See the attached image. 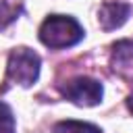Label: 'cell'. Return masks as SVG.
Segmentation results:
<instances>
[{"label": "cell", "mask_w": 133, "mask_h": 133, "mask_svg": "<svg viewBox=\"0 0 133 133\" xmlns=\"http://www.w3.org/2000/svg\"><path fill=\"white\" fill-rule=\"evenodd\" d=\"M17 123H15V114L8 108V104L0 102V133H15Z\"/></svg>", "instance_id": "8"}, {"label": "cell", "mask_w": 133, "mask_h": 133, "mask_svg": "<svg viewBox=\"0 0 133 133\" xmlns=\"http://www.w3.org/2000/svg\"><path fill=\"white\" fill-rule=\"evenodd\" d=\"M112 64H114V69H127V66H133V42L123 39V42L114 44Z\"/></svg>", "instance_id": "5"}, {"label": "cell", "mask_w": 133, "mask_h": 133, "mask_svg": "<svg viewBox=\"0 0 133 133\" xmlns=\"http://www.w3.org/2000/svg\"><path fill=\"white\" fill-rule=\"evenodd\" d=\"M127 106H129V110L133 112V96H129V100H127Z\"/></svg>", "instance_id": "9"}, {"label": "cell", "mask_w": 133, "mask_h": 133, "mask_svg": "<svg viewBox=\"0 0 133 133\" xmlns=\"http://www.w3.org/2000/svg\"><path fill=\"white\" fill-rule=\"evenodd\" d=\"M21 12H23L21 0H0V29L8 27Z\"/></svg>", "instance_id": "7"}, {"label": "cell", "mask_w": 133, "mask_h": 133, "mask_svg": "<svg viewBox=\"0 0 133 133\" xmlns=\"http://www.w3.org/2000/svg\"><path fill=\"white\" fill-rule=\"evenodd\" d=\"M52 131L54 133H102L100 127L91 123H83V121H60L54 125Z\"/></svg>", "instance_id": "6"}, {"label": "cell", "mask_w": 133, "mask_h": 133, "mask_svg": "<svg viewBox=\"0 0 133 133\" xmlns=\"http://www.w3.org/2000/svg\"><path fill=\"white\" fill-rule=\"evenodd\" d=\"M60 94L77 106H96L102 100L104 87L100 81L91 77H75L64 85H60Z\"/></svg>", "instance_id": "3"}, {"label": "cell", "mask_w": 133, "mask_h": 133, "mask_svg": "<svg viewBox=\"0 0 133 133\" xmlns=\"http://www.w3.org/2000/svg\"><path fill=\"white\" fill-rule=\"evenodd\" d=\"M39 39L48 48H69L83 39V27L66 15H50L39 25Z\"/></svg>", "instance_id": "1"}, {"label": "cell", "mask_w": 133, "mask_h": 133, "mask_svg": "<svg viewBox=\"0 0 133 133\" xmlns=\"http://www.w3.org/2000/svg\"><path fill=\"white\" fill-rule=\"evenodd\" d=\"M131 15V4L129 2H118V0H108L100 6L98 10V21H100V27L104 31H112V29H118L127 23Z\"/></svg>", "instance_id": "4"}, {"label": "cell", "mask_w": 133, "mask_h": 133, "mask_svg": "<svg viewBox=\"0 0 133 133\" xmlns=\"http://www.w3.org/2000/svg\"><path fill=\"white\" fill-rule=\"evenodd\" d=\"M39 56L29 50V48H15L8 56V66H6V75L8 81L19 83L23 87H29L37 81L39 77Z\"/></svg>", "instance_id": "2"}]
</instances>
